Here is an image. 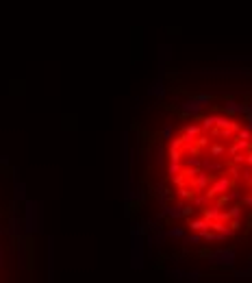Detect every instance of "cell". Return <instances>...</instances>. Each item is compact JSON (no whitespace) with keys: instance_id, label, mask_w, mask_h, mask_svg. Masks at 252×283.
<instances>
[{"instance_id":"obj_1","label":"cell","mask_w":252,"mask_h":283,"mask_svg":"<svg viewBox=\"0 0 252 283\" xmlns=\"http://www.w3.org/2000/svg\"><path fill=\"white\" fill-rule=\"evenodd\" d=\"M237 259V251L235 249H215L209 253V261L215 266H224V268H233Z\"/></svg>"},{"instance_id":"obj_2","label":"cell","mask_w":252,"mask_h":283,"mask_svg":"<svg viewBox=\"0 0 252 283\" xmlns=\"http://www.w3.org/2000/svg\"><path fill=\"white\" fill-rule=\"evenodd\" d=\"M250 277H252V268H250V266L241 268V270H235V279L246 281V279H250Z\"/></svg>"},{"instance_id":"obj_3","label":"cell","mask_w":252,"mask_h":283,"mask_svg":"<svg viewBox=\"0 0 252 283\" xmlns=\"http://www.w3.org/2000/svg\"><path fill=\"white\" fill-rule=\"evenodd\" d=\"M248 222H250V226H252V214H250V218H248Z\"/></svg>"},{"instance_id":"obj_4","label":"cell","mask_w":252,"mask_h":283,"mask_svg":"<svg viewBox=\"0 0 252 283\" xmlns=\"http://www.w3.org/2000/svg\"><path fill=\"white\" fill-rule=\"evenodd\" d=\"M250 264H252V259H250Z\"/></svg>"}]
</instances>
